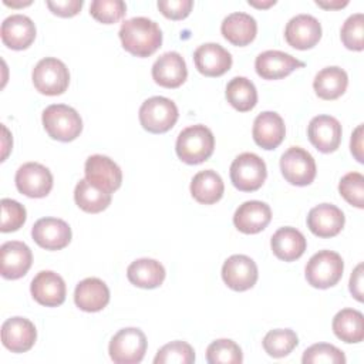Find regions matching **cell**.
Returning <instances> with one entry per match:
<instances>
[{"label": "cell", "instance_id": "obj_48", "mask_svg": "<svg viewBox=\"0 0 364 364\" xmlns=\"http://www.w3.org/2000/svg\"><path fill=\"white\" fill-rule=\"evenodd\" d=\"M250 6L253 7H257V9H267L273 4H276V0H269V1H256V0H249L247 1Z\"/></svg>", "mask_w": 364, "mask_h": 364}, {"label": "cell", "instance_id": "obj_6", "mask_svg": "<svg viewBox=\"0 0 364 364\" xmlns=\"http://www.w3.org/2000/svg\"><path fill=\"white\" fill-rule=\"evenodd\" d=\"M178 107L166 97H151L139 108V122L142 128L152 134L169 131L178 121Z\"/></svg>", "mask_w": 364, "mask_h": 364}, {"label": "cell", "instance_id": "obj_46", "mask_svg": "<svg viewBox=\"0 0 364 364\" xmlns=\"http://www.w3.org/2000/svg\"><path fill=\"white\" fill-rule=\"evenodd\" d=\"M350 149L351 154L354 155V158L363 164L364 162V155H363V124H360L353 135H351V141H350Z\"/></svg>", "mask_w": 364, "mask_h": 364}, {"label": "cell", "instance_id": "obj_37", "mask_svg": "<svg viewBox=\"0 0 364 364\" xmlns=\"http://www.w3.org/2000/svg\"><path fill=\"white\" fill-rule=\"evenodd\" d=\"M195 361V351L186 341L175 340L161 347L154 358L155 364H192Z\"/></svg>", "mask_w": 364, "mask_h": 364}, {"label": "cell", "instance_id": "obj_2", "mask_svg": "<svg viewBox=\"0 0 364 364\" xmlns=\"http://www.w3.org/2000/svg\"><path fill=\"white\" fill-rule=\"evenodd\" d=\"M175 149L182 162L198 165L213 154L215 136L212 131L202 124L191 125L179 132Z\"/></svg>", "mask_w": 364, "mask_h": 364}, {"label": "cell", "instance_id": "obj_47", "mask_svg": "<svg viewBox=\"0 0 364 364\" xmlns=\"http://www.w3.org/2000/svg\"><path fill=\"white\" fill-rule=\"evenodd\" d=\"M316 4L318 7H323L326 10H331V9H341L346 7L348 4L347 0L341 1V0H334V1H327V0H316Z\"/></svg>", "mask_w": 364, "mask_h": 364}, {"label": "cell", "instance_id": "obj_31", "mask_svg": "<svg viewBox=\"0 0 364 364\" xmlns=\"http://www.w3.org/2000/svg\"><path fill=\"white\" fill-rule=\"evenodd\" d=\"M225 185L220 175L212 169L198 172L191 182L193 199L202 205L216 203L223 196Z\"/></svg>", "mask_w": 364, "mask_h": 364}, {"label": "cell", "instance_id": "obj_33", "mask_svg": "<svg viewBox=\"0 0 364 364\" xmlns=\"http://www.w3.org/2000/svg\"><path fill=\"white\" fill-rule=\"evenodd\" d=\"M74 199L77 206L84 212L98 213L105 210L111 203V193L84 178L75 186Z\"/></svg>", "mask_w": 364, "mask_h": 364}, {"label": "cell", "instance_id": "obj_29", "mask_svg": "<svg viewBox=\"0 0 364 364\" xmlns=\"http://www.w3.org/2000/svg\"><path fill=\"white\" fill-rule=\"evenodd\" d=\"M165 267L155 259L142 257L132 262L127 269L128 280L141 289L159 287L165 280Z\"/></svg>", "mask_w": 364, "mask_h": 364}, {"label": "cell", "instance_id": "obj_13", "mask_svg": "<svg viewBox=\"0 0 364 364\" xmlns=\"http://www.w3.org/2000/svg\"><path fill=\"white\" fill-rule=\"evenodd\" d=\"M33 240L46 250L64 249L71 242V228L58 218H41L31 228Z\"/></svg>", "mask_w": 364, "mask_h": 364}, {"label": "cell", "instance_id": "obj_1", "mask_svg": "<svg viewBox=\"0 0 364 364\" xmlns=\"http://www.w3.org/2000/svg\"><path fill=\"white\" fill-rule=\"evenodd\" d=\"M122 47L135 57H149L162 44V31L148 17H132L125 20L119 28Z\"/></svg>", "mask_w": 364, "mask_h": 364}, {"label": "cell", "instance_id": "obj_12", "mask_svg": "<svg viewBox=\"0 0 364 364\" xmlns=\"http://www.w3.org/2000/svg\"><path fill=\"white\" fill-rule=\"evenodd\" d=\"M33 253L30 247L18 240H10L0 246V272L4 279L17 280L30 270Z\"/></svg>", "mask_w": 364, "mask_h": 364}, {"label": "cell", "instance_id": "obj_15", "mask_svg": "<svg viewBox=\"0 0 364 364\" xmlns=\"http://www.w3.org/2000/svg\"><path fill=\"white\" fill-rule=\"evenodd\" d=\"M303 67V61L279 50L263 51L256 57L255 61L256 73L263 80H280L287 77L294 70Z\"/></svg>", "mask_w": 364, "mask_h": 364}, {"label": "cell", "instance_id": "obj_9", "mask_svg": "<svg viewBox=\"0 0 364 364\" xmlns=\"http://www.w3.org/2000/svg\"><path fill=\"white\" fill-rule=\"evenodd\" d=\"M280 171L289 183L306 186L316 178V162L306 149L290 146L280 158Z\"/></svg>", "mask_w": 364, "mask_h": 364}, {"label": "cell", "instance_id": "obj_36", "mask_svg": "<svg viewBox=\"0 0 364 364\" xmlns=\"http://www.w3.org/2000/svg\"><path fill=\"white\" fill-rule=\"evenodd\" d=\"M206 361L209 364H240L243 353L233 340L219 338L208 346Z\"/></svg>", "mask_w": 364, "mask_h": 364}, {"label": "cell", "instance_id": "obj_7", "mask_svg": "<svg viewBox=\"0 0 364 364\" xmlns=\"http://www.w3.org/2000/svg\"><path fill=\"white\" fill-rule=\"evenodd\" d=\"M266 176L267 169L264 161L253 152L237 155L230 165V181L242 192L257 191L264 183Z\"/></svg>", "mask_w": 364, "mask_h": 364}, {"label": "cell", "instance_id": "obj_32", "mask_svg": "<svg viewBox=\"0 0 364 364\" xmlns=\"http://www.w3.org/2000/svg\"><path fill=\"white\" fill-rule=\"evenodd\" d=\"M333 331L344 343H360L364 338V316L355 309H343L333 318Z\"/></svg>", "mask_w": 364, "mask_h": 364}, {"label": "cell", "instance_id": "obj_21", "mask_svg": "<svg viewBox=\"0 0 364 364\" xmlns=\"http://www.w3.org/2000/svg\"><path fill=\"white\" fill-rule=\"evenodd\" d=\"M344 222L346 218L343 210L331 203H320L311 208L307 215V228L318 237L337 236L341 232Z\"/></svg>", "mask_w": 364, "mask_h": 364}, {"label": "cell", "instance_id": "obj_43", "mask_svg": "<svg viewBox=\"0 0 364 364\" xmlns=\"http://www.w3.org/2000/svg\"><path fill=\"white\" fill-rule=\"evenodd\" d=\"M156 6L166 18L182 20L189 16L193 7V1L192 0H159Z\"/></svg>", "mask_w": 364, "mask_h": 364}, {"label": "cell", "instance_id": "obj_20", "mask_svg": "<svg viewBox=\"0 0 364 364\" xmlns=\"http://www.w3.org/2000/svg\"><path fill=\"white\" fill-rule=\"evenodd\" d=\"M196 70L206 77H220L232 67V55L218 43L199 46L193 53Z\"/></svg>", "mask_w": 364, "mask_h": 364}, {"label": "cell", "instance_id": "obj_30", "mask_svg": "<svg viewBox=\"0 0 364 364\" xmlns=\"http://www.w3.org/2000/svg\"><path fill=\"white\" fill-rule=\"evenodd\" d=\"M348 85V77L347 73L337 67H326L320 70L313 81V88L318 98L321 100H337L341 97Z\"/></svg>", "mask_w": 364, "mask_h": 364}, {"label": "cell", "instance_id": "obj_14", "mask_svg": "<svg viewBox=\"0 0 364 364\" xmlns=\"http://www.w3.org/2000/svg\"><path fill=\"white\" fill-rule=\"evenodd\" d=\"M284 38L293 48H313L321 38V24L310 14H297L286 24Z\"/></svg>", "mask_w": 364, "mask_h": 364}, {"label": "cell", "instance_id": "obj_18", "mask_svg": "<svg viewBox=\"0 0 364 364\" xmlns=\"http://www.w3.org/2000/svg\"><path fill=\"white\" fill-rule=\"evenodd\" d=\"M85 178L94 185L112 193L121 186L122 172L119 166L105 155H91L85 161Z\"/></svg>", "mask_w": 364, "mask_h": 364}, {"label": "cell", "instance_id": "obj_3", "mask_svg": "<svg viewBox=\"0 0 364 364\" xmlns=\"http://www.w3.org/2000/svg\"><path fill=\"white\" fill-rule=\"evenodd\" d=\"M43 127L53 139L70 142L80 136L82 131V119L73 107L53 104L43 111Z\"/></svg>", "mask_w": 364, "mask_h": 364}, {"label": "cell", "instance_id": "obj_45", "mask_svg": "<svg viewBox=\"0 0 364 364\" xmlns=\"http://www.w3.org/2000/svg\"><path fill=\"white\" fill-rule=\"evenodd\" d=\"M350 291L355 300L363 301V263H360L350 276Z\"/></svg>", "mask_w": 364, "mask_h": 364}, {"label": "cell", "instance_id": "obj_19", "mask_svg": "<svg viewBox=\"0 0 364 364\" xmlns=\"http://www.w3.org/2000/svg\"><path fill=\"white\" fill-rule=\"evenodd\" d=\"M37 338L34 324L24 317H11L1 324V343L11 353L28 351Z\"/></svg>", "mask_w": 364, "mask_h": 364}, {"label": "cell", "instance_id": "obj_11", "mask_svg": "<svg viewBox=\"0 0 364 364\" xmlns=\"http://www.w3.org/2000/svg\"><path fill=\"white\" fill-rule=\"evenodd\" d=\"M257 266L246 255H233L222 266V279L226 286L235 291L252 289L257 282Z\"/></svg>", "mask_w": 364, "mask_h": 364}, {"label": "cell", "instance_id": "obj_49", "mask_svg": "<svg viewBox=\"0 0 364 364\" xmlns=\"http://www.w3.org/2000/svg\"><path fill=\"white\" fill-rule=\"evenodd\" d=\"M4 4L6 6H11V7H23V6H28V4H31V1H18V3H10V1H7V0H4Z\"/></svg>", "mask_w": 364, "mask_h": 364}, {"label": "cell", "instance_id": "obj_27", "mask_svg": "<svg viewBox=\"0 0 364 364\" xmlns=\"http://www.w3.org/2000/svg\"><path fill=\"white\" fill-rule=\"evenodd\" d=\"M270 246L277 259L293 262L303 256L307 247V242L300 230L291 226H284L273 233Z\"/></svg>", "mask_w": 364, "mask_h": 364}, {"label": "cell", "instance_id": "obj_39", "mask_svg": "<svg viewBox=\"0 0 364 364\" xmlns=\"http://www.w3.org/2000/svg\"><path fill=\"white\" fill-rule=\"evenodd\" d=\"M340 37L346 48L361 51L364 48V14H351L343 24Z\"/></svg>", "mask_w": 364, "mask_h": 364}, {"label": "cell", "instance_id": "obj_17", "mask_svg": "<svg viewBox=\"0 0 364 364\" xmlns=\"http://www.w3.org/2000/svg\"><path fill=\"white\" fill-rule=\"evenodd\" d=\"M33 299L46 307H57L65 300L64 279L51 270L38 272L30 284Z\"/></svg>", "mask_w": 364, "mask_h": 364}, {"label": "cell", "instance_id": "obj_42", "mask_svg": "<svg viewBox=\"0 0 364 364\" xmlns=\"http://www.w3.org/2000/svg\"><path fill=\"white\" fill-rule=\"evenodd\" d=\"M0 205H1L0 230L3 233L18 230L24 225L26 218H27L26 208L21 203H18L17 200L9 199V198H3Z\"/></svg>", "mask_w": 364, "mask_h": 364}, {"label": "cell", "instance_id": "obj_25", "mask_svg": "<svg viewBox=\"0 0 364 364\" xmlns=\"http://www.w3.org/2000/svg\"><path fill=\"white\" fill-rule=\"evenodd\" d=\"M1 41L11 50H26L36 38V26L24 14H11L1 23Z\"/></svg>", "mask_w": 364, "mask_h": 364}, {"label": "cell", "instance_id": "obj_8", "mask_svg": "<svg viewBox=\"0 0 364 364\" xmlns=\"http://www.w3.org/2000/svg\"><path fill=\"white\" fill-rule=\"evenodd\" d=\"M33 84L36 90L44 95H60L70 84V73L67 65L54 57H46L33 68Z\"/></svg>", "mask_w": 364, "mask_h": 364}, {"label": "cell", "instance_id": "obj_16", "mask_svg": "<svg viewBox=\"0 0 364 364\" xmlns=\"http://www.w3.org/2000/svg\"><path fill=\"white\" fill-rule=\"evenodd\" d=\"M307 135L316 149L323 154H330L340 146L341 124L331 115H317L309 122Z\"/></svg>", "mask_w": 364, "mask_h": 364}, {"label": "cell", "instance_id": "obj_22", "mask_svg": "<svg viewBox=\"0 0 364 364\" xmlns=\"http://www.w3.org/2000/svg\"><path fill=\"white\" fill-rule=\"evenodd\" d=\"M186 77L185 60L176 51L164 53L152 65V78L161 87L178 88L185 82Z\"/></svg>", "mask_w": 364, "mask_h": 364}, {"label": "cell", "instance_id": "obj_23", "mask_svg": "<svg viewBox=\"0 0 364 364\" xmlns=\"http://www.w3.org/2000/svg\"><path fill=\"white\" fill-rule=\"evenodd\" d=\"M252 135L260 148L267 151L276 149L286 135L284 121L277 112L264 111L255 118Z\"/></svg>", "mask_w": 364, "mask_h": 364}, {"label": "cell", "instance_id": "obj_41", "mask_svg": "<svg viewBox=\"0 0 364 364\" xmlns=\"http://www.w3.org/2000/svg\"><path fill=\"white\" fill-rule=\"evenodd\" d=\"M340 195L353 206L364 208V176L360 172L346 173L338 183Z\"/></svg>", "mask_w": 364, "mask_h": 364}, {"label": "cell", "instance_id": "obj_24", "mask_svg": "<svg viewBox=\"0 0 364 364\" xmlns=\"http://www.w3.org/2000/svg\"><path fill=\"white\" fill-rule=\"evenodd\" d=\"M272 219L270 206L262 200L243 202L233 215L236 229L246 235H255L267 228Z\"/></svg>", "mask_w": 364, "mask_h": 364}, {"label": "cell", "instance_id": "obj_4", "mask_svg": "<svg viewBox=\"0 0 364 364\" xmlns=\"http://www.w3.org/2000/svg\"><path fill=\"white\" fill-rule=\"evenodd\" d=\"M344 270L341 256L333 250H320L310 257L304 274L310 286L316 289H328L336 286Z\"/></svg>", "mask_w": 364, "mask_h": 364}, {"label": "cell", "instance_id": "obj_44", "mask_svg": "<svg viewBox=\"0 0 364 364\" xmlns=\"http://www.w3.org/2000/svg\"><path fill=\"white\" fill-rule=\"evenodd\" d=\"M84 1L82 0H57L47 1V7L51 13L60 17H73L80 13Z\"/></svg>", "mask_w": 364, "mask_h": 364}, {"label": "cell", "instance_id": "obj_10", "mask_svg": "<svg viewBox=\"0 0 364 364\" xmlns=\"http://www.w3.org/2000/svg\"><path fill=\"white\" fill-rule=\"evenodd\" d=\"M16 186L28 198H44L53 188V175L38 162L23 164L16 172Z\"/></svg>", "mask_w": 364, "mask_h": 364}, {"label": "cell", "instance_id": "obj_28", "mask_svg": "<svg viewBox=\"0 0 364 364\" xmlns=\"http://www.w3.org/2000/svg\"><path fill=\"white\" fill-rule=\"evenodd\" d=\"M220 31L229 43L237 47H243L255 40L257 33V23L250 14L235 11L223 18Z\"/></svg>", "mask_w": 364, "mask_h": 364}, {"label": "cell", "instance_id": "obj_26", "mask_svg": "<svg viewBox=\"0 0 364 364\" xmlns=\"http://www.w3.org/2000/svg\"><path fill=\"white\" fill-rule=\"evenodd\" d=\"M74 301L82 311H100L109 301V289L101 279L87 277L77 284L74 291Z\"/></svg>", "mask_w": 364, "mask_h": 364}, {"label": "cell", "instance_id": "obj_40", "mask_svg": "<svg viewBox=\"0 0 364 364\" xmlns=\"http://www.w3.org/2000/svg\"><path fill=\"white\" fill-rule=\"evenodd\" d=\"M90 13L102 24H114L125 16L127 6L122 0H94L90 6Z\"/></svg>", "mask_w": 364, "mask_h": 364}, {"label": "cell", "instance_id": "obj_5", "mask_svg": "<svg viewBox=\"0 0 364 364\" xmlns=\"http://www.w3.org/2000/svg\"><path fill=\"white\" fill-rule=\"evenodd\" d=\"M146 347L148 341L142 330L125 327L112 336L108 353L115 364H138L142 361Z\"/></svg>", "mask_w": 364, "mask_h": 364}, {"label": "cell", "instance_id": "obj_35", "mask_svg": "<svg viewBox=\"0 0 364 364\" xmlns=\"http://www.w3.org/2000/svg\"><path fill=\"white\" fill-rule=\"evenodd\" d=\"M299 344L297 334L290 328L270 330L263 338L264 351L274 358L289 355Z\"/></svg>", "mask_w": 364, "mask_h": 364}, {"label": "cell", "instance_id": "obj_34", "mask_svg": "<svg viewBox=\"0 0 364 364\" xmlns=\"http://www.w3.org/2000/svg\"><path fill=\"white\" fill-rule=\"evenodd\" d=\"M226 100L240 112L250 111L257 104L256 87L246 77H235L226 85Z\"/></svg>", "mask_w": 364, "mask_h": 364}, {"label": "cell", "instance_id": "obj_38", "mask_svg": "<svg viewBox=\"0 0 364 364\" xmlns=\"http://www.w3.org/2000/svg\"><path fill=\"white\" fill-rule=\"evenodd\" d=\"M303 364H344V353L333 344L317 343L304 350L301 357Z\"/></svg>", "mask_w": 364, "mask_h": 364}]
</instances>
